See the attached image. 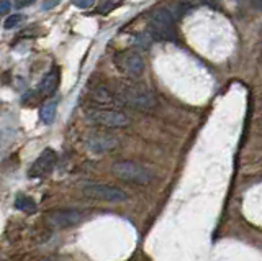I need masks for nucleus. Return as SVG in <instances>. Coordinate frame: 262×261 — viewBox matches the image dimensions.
I'll list each match as a JSON object with an SVG mask.
<instances>
[{
	"mask_svg": "<svg viewBox=\"0 0 262 261\" xmlns=\"http://www.w3.org/2000/svg\"><path fill=\"white\" fill-rule=\"evenodd\" d=\"M184 5L180 4H170L159 7L151 12L149 15V31L154 39L159 42H174L176 39V28L174 23L184 12Z\"/></svg>",
	"mask_w": 262,
	"mask_h": 261,
	"instance_id": "nucleus-1",
	"label": "nucleus"
},
{
	"mask_svg": "<svg viewBox=\"0 0 262 261\" xmlns=\"http://www.w3.org/2000/svg\"><path fill=\"white\" fill-rule=\"evenodd\" d=\"M113 92L121 104L139 112H151L158 105V101L149 89L136 83H117Z\"/></svg>",
	"mask_w": 262,
	"mask_h": 261,
	"instance_id": "nucleus-2",
	"label": "nucleus"
},
{
	"mask_svg": "<svg viewBox=\"0 0 262 261\" xmlns=\"http://www.w3.org/2000/svg\"><path fill=\"white\" fill-rule=\"evenodd\" d=\"M84 112L89 122L105 128H123L129 125V117L120 109H105L90 105V107L84 109Z\"/></svg>",
	"mask_w": 262,
	"mask_h": 261,
	"instance_id": "nucleus-3",
	"label": "nucleus"
},
{
	"mask_svg": "<svg viewBox=\"0 0 262 261\" xmlns=\"http://www.w3.org/2000/svg\"><path fill=\"white\" fill-rule=\"evenodd\" d=\"M113 174L118 179L125 183H131V184H147L152 181V173L147 168L138 165V163L133 161H120L115 163L113 168Z\"/></svg>",
	"mask_w": 262,
	"mask_h": 261,
	"instance_id": "nucleus-4",
	"label": "nucleus"
},
{
	"mask_svg": "<svg viewBox=\"0 0 262 261\" xmlns=\"http://www.w3.org/2000/svg\"><path fill=\"white\" fill-rule=\"evenodd\" d=\"M80 192L89 199L105 200V202H125L128 199L126 192L120 187H113L108 184L87 183L80 186Z\"/></svg>",
	"mask_w": 262,
	"mask_h": 261,
	"instance_id": "nucleus-5",
	"label": "nucleus"
},
{
	"mask_svg": "<svg viewBox=\"0 0 262 261\" xmlns=\"http://www.w3.org/2000/svg\"><path fill=\"white\" fill-rule=\"evenodd\" d=\"M115 66L128 77H139L144 72L143 56L133 50H123L115 54Z\"/></svg>",
	"mask_w": 262,
	"mask_h": 261,
	"instance_id": "nucleus-6",
	"label": "nucleus"
},
{
	"mask_svg": "<svg viewBox=\"0 0 262 261\" xmlns=\"http://www.w3.org/2000/svg\"><path fill=\"white\" fill-rule=\"evenodd\" d=\"M85 212L82 210H54L46 215V222L54 228H69L82 222Z\"/></svg>",
	"mask_w": 262,
	"mask_h": 261,
	"instance_id": "nucleus-7",
	"label": "nucleus"
},
{
	"mask_svg": "<svg viewBox=\"0 0 262 261\" xmlns=\"http://www.w3.org/2000/svg\"><path fill=\"white\" fill-rule=\"evenodd\" d=\"M89 99L92 101V105L105 107V109H117V105H123L117 97V94H115L112 89H108L106 86H102V84L90 89Z\"/></svg>",
	"mask_w": 262,
	"mask_h": 261,
	"instance_id": "nucleus-8",
	"label": "nucleus"
},
{
	"mask_svg": "<svg viewBox=\"0 0 262 261\" xmlns=\"http://www.w3.org/2000/svg\"><path fill=\"white\" fill-rule=\"evenodd\" d=\"M56 161H57V154L54 150L51 148H46L43 153L39 154L38 159L33 163L31 168H30V176L31 177H43L46 174H49L53 171L54 165H56Z\"/></svg>",
	"mask_w": 262,
	"mask_h": 261,
	"instance_id": "nucleus-9",
	"label": "nucleus"
},
{
	"mask_svg": "<svg viewBox=\"0 0 262 261\" xmlns=\"http://www.w3.org/2000/svg\"><path fill=\"white\" fill-rule=\"evenodd\" d=\"M118 145V142L115 140L113 136H108V135H103V133H97V135H92L87 140V146L90 151L94 153H106L113 150L115 146Z\"/></svg>",
	"mask_w": 262,
	"mask_h": 261,
	"instance_id": "nucleus-10",
	"label": "nucleus"
},
{
	"mask_svg": "<svg viewBox=\"0 0 262 261\" xmlns=\"http://www.w3.org/2000/svg\"><path fill=\"white\" fill-rule=\"evenodd\" d=\"M57 86H59V69L53 68L51 71H48L43 76L39 83V92L43 95H51L56 92Z\"/></svg>",
	"mask_w": 262,
	"mask_h": 261,
	"instance_id": "nucleus-11",
	"label": "nucleus"
},
{
	"mask_svg": "<svg viewBox=\"0 0 262 261\" xmlns=\"http://www.w3.org/2000/svg\"><path fill=\"white\" fill-rule=\"evenodd\" d=\"M56 112H57V102L54 99L46 101L43 105H41L39 117H41V120H43V124H46V125L53 124L54 118H56Z\"/></svg>",
	"mask_w": 262,
	"mask_h": 261,
	"instance_id": "nucleus-12",
	"label": "nucleus"
},
{
	"mask_svg": "<svg viewBox=\"0 0 262 261\" xmlns=\"http://www.w3.org/2000/svg\"><path fill=\"white\" fill-rule=\"evenodd\" d=\"M15 207L18 210H21V212L33 214V212L36 210V204L31 197H28V195H18V197L15 199Z\"/></svg>",
	"mask_w": 262,
	"mask_h": 261,
	"instance_id": "nucleus-13",
	"label": "nucleus"
},
{
	"mask_svg": "<svg viewBox=\"0 0 262 261\" xmlns=\"http://www.w3.org/2000/svg\"><path fill=\"white\" fill-rule=\"evenodd\" d=\"M25 20V17L21 13H13V15H10L7 20H5V23H4V27L7 28V30H10V28H15L16 25H20V23Z\"/></svg>",
	"mask_w": 262,
	"mask_h": 261,
	"instance_id": "nucleus-14",
	"label": "nucleus"
},
{
	"mask_svg": "<svg viewBox=\"0 0 262 261\" xmlns=\"http://www.w3.org/2000/svg\"><path fill=\"white\" fill-rule=\"evenodd\" d=\"M72 4L79 9H90L95 4V0H72Z\"/></svg>",
	"mask_w": 262,
	"mask_h": 261,
	"instance_id": "nucleus-15",
	"label": "nucleus"
},
{
	"mask_svg": "<svg viewBox=\"0 0 262 261\" xmlns=\"http://www.w3.org/2000/svg\"><path fill=\"white\" fill-rule=\"evenodd\" d=\"M251 5H252L254 10L262 12V0H251Z\"/></svg>",
	"mask_w": 262,
	"mask_h": 261,
	"instance_id": "nucleus-16",
	"label": "nucleus"
},
{
	"mask_svg": "<svg viewBox=\"0 0 262 261\" xmlns=\"http://www.w3.org/2000/svg\"><path fill=\"white\" fill-rule=\"evenodd\" d=\"M10 10V2L8 0H2V13H7Z\"/></svg>",
	"mask_w": 262,
	"mask_h": 261,
	"instance_id": "nucleus-17",
	"label": "nucleus"
},
{
	"mask_svg": "<svg viewBox=\"0 0 262 261\" xmlns=\"http://www.w3.org/2000/svg\"><path fill=\"white\" fill-rule=\"evenodd\" d=\"M196 2L205 4V5H210V7H216V2H215V0H196Z\"/></svg>",
	"mask_w": 262,
	"mask_h": 261,
	"instance_id": "nucleus-18",
	"label": "nucleus"
},
{
	"mask_svg": "<svg viewBox=\"0 0 262 261\" xmlns=\"http://www.w3.org/2000/svg\"><path fill=\"white\" fill-rule=\"evenodd\" d=\"M57 4V0H54V2H46L45 5H43V9H49V7H54Z\"/></svg>",
	"mask_w": 262,
	"mask_h": 261,
	"instance_id": "nucleus-19",
	"label": "nucleus"
},
{
	"mask_svg": "<svg viewBox=\"0 0 262 261\" xmlns=\"http://www.w3.org/2000/svg\"><path fill=\"white\" fill-rule=\"evenodd\" d=\"M41 261H56L54 258H45V259H41Z\"/></svg>",
	"mask_w": 262,
	"mask_h": 261,
	"instance_id": "nucleus-20",
	"label": "nucleus"
}]
</instances>
